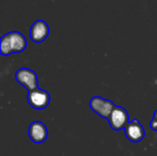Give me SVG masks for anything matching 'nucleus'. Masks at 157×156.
Segmentation results:
<instances>
[{"mask_svg":"<svg viewBox=\"0 0 157 156\" xmlns=\"http://www.w3.org/2000/svg\"><path fill=\"white\" fill-rule=\"evenodd\" d=\"M108 120L110 127L114 131H121L122 129H125V127L130 122L127 110L120 106H115Z\"/></svg>","mask_w":157,"mask_h":156,"instance_id":"39448f33","label":"nucleus"},{"mask_svg":"<svg viewBox=\"0 0 157 156\" xmlns=\"http://www.w3.org/2000/svg\"><path fill=\"white\" fill-rule=\"evenodd\" d=\"M126 138L132 143H139L143 141L145 136V131L144 126L138 120L134 119L128 123L124 129Z\"/></svg>","mask_w":157,"mask_h":156,"instance_id":"423d86ee","label":"nucleus"},{"mask_svg":"<svg viewBox=\"0 0 157 156\" xmlns=\"http://www.w3.org/2000/svg\"><path fill=\"white\" fill-rule=\"evenodd\" d=\"M150 128H151L153 131H157V109L156 111L154 113L153 120H152L151 122H150Z\"/></svg>","mask_w":157,"mask_h":156,"instance_id":"1a4fd4ad","label":"nucleus"},{"mask_svg":"<svg viewBox=\"0 0 157 156\" xmlns=\"http://www.w3.org/2000/svg\"><path fill=\"white\" fill-rule=\"evenodd\" d=\"M89 107L93 112L98 114L99 117L103 119H109L112 110L115 108V105L112 101L100 97H94L91 98L89 102Z\"/></svg>","mask_w":157,"mask_h":156,"instance_id":"7ed1b4c3","label":"nucleus"},{"mask_svg":"<svg viewBox=\"0 0 157 156\" xmlns=\"http://www.w3.org/2000/svg\"><path fill=\"white\" fill-rule=\"evenodd\" d=\"M17 82L23 86L28 91L38 88V76L37 74L29 68H20L15 74Z\"/></svg>","mask_w":157,"mask_h":156,"instance_id":"20e7f679","label":"nucleus"},{"mask_svg":"<svg viewBox=\"0 0 157 156\" xmlns=\"http://www.w3.org/2000/svg\"><path fill=\"white\" fill-rule=\"evenodd\" d=\"M28 102L30 107L35 109H44L48 107L51 101V96L48 91L40 88H36L29 91L27 96Z\"/></svg>","mask_w":157,"mask_h":156,"instance_id":"f03ea898","label":"nucleus"},{"mask_svg":"<svg viewBox=\"0 0 157 156\" xmlns=\"http://www.w3.org/2000/svg\"><path fill=\"white\" fill-rule=\"evenodd\" d=\"M29 136L35 143H42L48 138V130L41 121H33L29 127Z\"/></svg>","mask_w":157,"mask_h":156,"instance_id":"6e6552de","label":"nucleus"},{"mask_svg":"<svg viewBox=\"0 0 157 156\" xmlns=\"http://www.w3.org/2000/svg\"><path fill=\"white\" fill-rule=\"evenodd\" d=\"M50 33L48 24L44 20H36L30 27L29 35L30 39L35 43L44 41Z\"/></svg>","mask_w":157,"mask_h":156,"instance_id":"0eeeda50","label":"nucleus"},{"mask_svg":"<svg viewBox=\"0 0 157 156\" xmlns=\"http://www.w3.org/2000/svg\"><path fill=\"white\" fill-rule=\"evenodd\" d=\"M27 40L23 34L18 31H11L1 37L0 53L3 56H8L12 53H18L25 51Z\"/></svg>","mask_w":157,"mask_h":156,"instance_id":"f257e3e1","label":"nucleus"}]
</instances>
